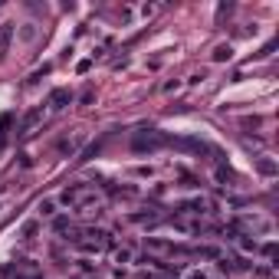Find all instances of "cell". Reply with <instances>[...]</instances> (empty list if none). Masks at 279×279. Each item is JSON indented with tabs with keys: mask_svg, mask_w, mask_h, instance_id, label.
I'll return each mask as SVG.
<instances>
[{
	"mask_svg": "<svg viewBox=\"0 0 279 279\" xmlns=\"http://www.w3.org/2000/svg\"><path fill=\"white\" fill-rule=\"evenodd\" d=\"M177 214H214V204L204 197H194V200H184L177 207Z\"/></svg>",
	"mask_w": 279,
	"mask_h": 279,
	"instance_id": "1",
	"label": "cell"
},
{
	"mask_svg": "<svg viewBox=\"0 0 279 279\" xmlns=\"http://www.w3.org/2000/svg\"><path fill=\"white\" fill-rule=\"evenodd\" d=\"M72 102V92L69 89H56L53 96H49V109H66Z\"/></svg>",
	"mask_w": 279,
	"mask_h": 279,
	"instance_id": "2",
	"label": "cell"
},
{
	"mask_svg": "<svg viewBox=\"0 0 279 279\" xmlns=\"http://www.w3.org/2000/svg\"><path fill=\"white\" fill-rule=\"evenodd\" d=\"M56 210H59V204H56L53 197H46V200L36 204V214H40V217H56Z\"/></svg>",
	"mask_w": 279,
	"mask_h": 279,
	"instance_id": "3",
	"label": "cell"
},
{
	"mask_svg": "<svg viewBox=\"0 0 279 279\" xmlns=\"http://www.w3.org/2000/svg\"><path fill=\"white\" fill-rule=\"evenodd\" d=\"M128 220L132 223H158V214H154V210H148V214H144V210H135V214H128Z\"/></svg>",
	"mask_w": 279,
	"mask_h": 279,
	"instance_id": "4",
	"label": "cell"
},
{
	"mask_svg": "<svg viewBox=\"0 0 279 279\" xmlns=\"http://www.w3.org/2000/svg\"><path fill=\"white\" fill-rule=\"evenodd\" d=\"M230 56H233V46H230V43H220V46L214 49V56H210V59H214V63H227Z\"/></svg>",
	"mask_w": 279,
	"mask_h": 279,
	"instance_id": "5",
	"label": "cell"
},
{
	"mask_svg": "<svg viewBox=\"0 0 279 279\" xmlns=\"http://www.w3.org/2000/svg\"><path fill=\"white\" fill-rule=\"evenodd\" d=\"M43 119V109H36V112H30V115H26V119H23V135H26V132H30V128L33 125H36V122H40Z\"/></svg>",
	"mask_w": 279,
	"mask_h": 279,
	"instance_id": "6",
	"label": "cell"
},
{
	"mask_svg": "<svg viewBox=\"0 0 279 279\" xmlns=\"http://www.w3.org/2000/svg\"><path fill=\"white\" fill-rule=\"evenodd\" d=\"M10 33H13V23H3V30H0V53L7 49V43H10Z\"/></svg>",
	"mask_w": 279,
	"mask_h": 279,
	"instance_id": "7",
	"label": "cell"
},
{
	"mask_svg": "<svg viewBox=\"0 0 279 279\" xmlns=\"http://www.w3.org/2000/svg\"><path fill=\"white\" fill-rule=\"evenodd\" d=\"M76 270H79L82 276H92V273H96V266H92V260H79V266H76Z\"/></svg>",
	"mask_w": 279,
	"mask_h": 279,
	"instance_id": "8",
	"label": "cell"
},
{
	"mask_svg": "<svg viewBox=\"0 0 279 279\" xmlns=\"http://www.w3.org/2000/svg\"><path fill=\"white\" fill-rule=\"evenodd\" d=\"M135 256H132V250H115V263H132Z\"/></svg>",
	"mask_w": 279,
	"mask_h": 279,
	"instance_id": "9",
	"label": "cell"
},
{
	"mask_svg": "<svg viewBox=\"0 0 279 279\" xmlns=\"http://www.w3.org/2000/svg\"><path fill=\"white\" fill-rule=\"evenodd\" d=\"M20 36H23V40H33V36H36V30H33V23H23V30H20Z\"/></svg>",
	"mask_w": 279,
	"mask_h": 279,
	"instance_id": "10",
	"label": "cell"
},
{
	"mask_svg": "<svg viewBox=\"0 0 279 279\" xmlns=\"http://www.w3.org/2000/svg\"><path fill=\"white\" fill-rule=\"evenodd\" d=\"M144 279H164V276H144Z\"/></svg>",
	"mask_w": 279,
	"mask_h": 279,
	"instance_id": "11",
	"label": "cell"
}]
</instances>
